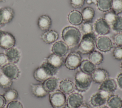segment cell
Here are the masks:
<instances>
[{
  "label": "cell",
  "mask_w": 122,
  "mask_h": 108,
  "mask_svg": "<svg viewBox=\"0 0 122 108\" xmlns=\"http://www.w3.org/2000/svg\"><path fill=\"white\" fill-rule=\"evenodd\" d=\"M31 90L32 94L37 98H43L48 93L42 84H31Z\"/></svg>",
  "instance_id": "24"
},
{
  "label": "cell",
  "mask_w": 122,
  "mask_h": 108,
  "mask_svg": "<svg viewBox=\"0 0 122 108\" xmlns=\"http://www.w3.org/2000/svg\"><path fill=\"white\" fill-rule=\"evenodd\" d=\"M6 101L11 102L16 100L18 97V93L17 91L14 89H10L8 90L3 95Z\"/></svg>",
  "instance_id": "31"
},
{
  "label": "cell",
  "mask_w": 122,
  "mask_h": 108,
  "mask_svg": "<svg viewBox=\"0 0 122 108\" xmlns=\"http://www.w3.org/2000/svg\"><path fill=\"white\" fill-rule=\"evenodd\" d=\"M68 19L71 24L76 26L81 24L83 21L81 13L75 10H73L69 13Z\"/></svg>",
  "instance_id": "22"
},
{
  "label": "cell",
  "mask_w": 122,
  "mask_h": 108,
  "mask_svg": "<svg viewBox=\"0 0 122 108\" xmlns=\"http://www.w3.org/2000/svg\"><path fill=\"white\" fill-rule=\"evenodd\" d=\"M1 72L11 80L17 79L20 74V71L17 65L12 63H8L1 68Z\"/></svg>",
  "instance_id": "7"
},
{
  "label": "cell",
  "mask_w": 122,
  "mask_h": 108,
  "mask_svg": "<svg viewBox=\"0 0 122 108\" xmlns=\"http://www.w3.org/2000/svg\"></svg>",
  "instance_id": "50"
},
{
  "label": "cell",
  "mask_w": 122,
  "mask_h": 108,
  "mask_svg": "<svg viewBox=\"0 0 122 108\" xmlns=\"http://www.w3.org/2000/svg\"><path fill=\"white\" fill-rule=\"evenodd\" d=\"M5 1V0H0V2H4Z\"/></svg>",
  "instance_id": "48"
},
{
  "label": "cell",
  "mask_w": 122,
  "mask_h": 108,
  "mask_svg": "<svg viewBox=\"0 0 122 108\" xmlns=\"http://www.w3.org/2000/svg\"><path fill=\"white\" fill-rule=\"evenodd\" d=\"M15 43V38L11 33L2 30L0 36V47L7 50L14 47Z\"/></svg>",
  "instance_id": "6"
},
{
  "label": "cell",
  "mask_w": 122,
  "mask_h": 108,
  "mask_svg": "<svg viewBox=\"0 0 122 108\" xmlns=\"http://www.w3.org/2000/svg\"><path fill=\"white\" fill-rule=\"evenodd\" d=\"M45 61L58 69L62 66L64 63L63 57L59 56L53 53L48 56L46 58Z\"/></svg>",
  "instance_id": "23"
},
{
  "label": "cell",
  "mask_w": 122,
  "mask_h": 108,
  "mask_svg": "<svg viewBox=\"0 0 122 108\" xmlns=\"http://www.w3.org/2000/svg\"><path fill=\"white\" fill-rule=\"evenodd\" d=\"M111 9L117 15L122 12V0H112Z\"/></svg>",
  "instance_id": "32"
},
{
  "label": "cell",
  "mask_w": 122,
  "mask_h": 108,
  "mask_svg": "<svg viewBox=\"0 0 122 108\" xmlns=\"http://www.w3.org/2000/svg\"><path fill=\"white\" fill-rule=\"evenodd\" d=\"M42 84L44 89L48 93H50L57 89L59 84V80L53 76L44 81Z\"/></svg>",
  "instance_id": "19"
},
{
  "label": "cell",
  "mask_w": 122,
  "mask_h": 108,
  "mask_svg": "<svg viewBox=\"0 0 122 108\" xmlns=\"http://www.w3.org/2000/svg\"><path fill=\"white\" fill-rule=\"evenodd\" d=\"M85 0H70L71 6L75 9L81 8L84 4Z\"/></svg>",
  "instance_id": "37"
},
{
  "label": "cell",
  "mask_w": 122,
  "mask_h": 108,
  "mask_svg": "<svg viewBox=\"0 0 122 108\" xmlns=\"http://www.w3.org/2000/svg\"><path fill=\"white\" fill-rule=\"evenodd\" d=\"M95 36L93 33L84 34L78 47L79 53L85 54H89L94 51L95 45Z\"/></svg>",
  "instance_id": "3"
},
{
  "label": "cell",
  "mask_w": 122,
  "mask_h": 108,
  "mask_svg": "<svg viewBox=\"0 0 122 108\" xmlns=\"http://www.w3.org/2000/svg\"><path fill=\"white\" fill-rule=\"evenodd\" d=\"M1 32H2V30H0V34H1Z\"/></svg>",
  "instance_id": "49"
},
{
  "label": "cell",
  "mask_w": 122,
  "mask_h": 108,
  "mask_svg": "<svg viewBox=\"0 0 122 108\" xmlns=\"http://www.w3.org/2000/svg\"><path fill=\"white\" fill-rule=\"evenodd\" d=\"M62 38L69 48L77 45L81 39V33L76 27L68 26L64 27L61 33Z\"/></svg>",
  "instance_id": "1"
},
{
  "label": "cell",
  "mask_w": 122,
  "mask_h": 108,
  "mask_svg": "<svg viewBox=\"0 0 122 108\" xmlns=\"http://www.w3.org/2000/svg\"><path fill=\"white\" fill-rule=\"evenodd\" d=\"M7 108H23V106L20 102L14 100L10 102L7 106Z\"/></svg>",
  "instance_id": "39"
},
{
  "label": "cell",
  "mask_w": 122,
  "mask_h": 108,
  "mask_svg": "<svg viewBox=\"0 0 122 108\" xmlns=\"http://www.w3.org/2000/svg\"><path fill=\"white\" fill-rule=\"evenodd\" d=\"M113 41L117 46H122V33L116 34L114 36Z\"/></svg>",
  "instance_id": "38"
},
{
  "label": "cell",
  "mask_w": 122,
  "mask_h": 108,
  "mask_svg": "<svg viewBox=\"0 0 122 108\" xmlns=\"http://www.w3.org/2000/svg\"><path fill=\"white\" fill-rule=\"evenodd\" d=\"M112 27L114 31L119 33H122V17L117 16Z\"/></svg>",
  "instance_id": "34"
},
{
  "label": "cell",
  "mask_w": 122,
  "mask_h": 108,
  "mask_svg": "<svg viewBox=\"0 0 122 108\" xmlns=\"http://www.w3.org/2000/svg\"><path fill=\"white\" fill-rule=\"evenodd\" d=\"M79 67L81 71L90 75L96 69L95 65L88 60L82 61Z\"/></svg>",
  "instance_id": "25"
},
{
  "label": "cell",
  "mask_w": 122,
  "mask_h": 108,
  "mask_svg": "<svg viewBox=\"0 0 122 108\" xmlns=\"http://www.w3.org/2000/svg\"><path fill=\"white\" fill-rule=\"evenodd\" d=\"M121 70H122V62L121 64Z\"/></svg>",
  "instance_id": "47"
},
{
  "label": "cell",
  "mask_w": 122,
  "mask_h": 108,
  "mask_svg": "<svg viewBox=\"0 0 122 108\" xmlns=\"http://www.w3.org/2000/svg\"><path fill=\"white\" fill-rule=\"evenodd\" d=\"M94 28L96 32L101 35H105L110 32V26L104 18H100L96 20L94 25Z\"/></svg>",
  "instance_id": "14"
},
{
  "label": "cell",
  "mask_w": 122,
  "mask_h": 108,
  "mask_svg": "<svg viewBox=\"0 0 122 108\" xmlns=\"http://www.w3.org/2000/svg\"><path fill=\"white\" fill-rule=\"evenodd\" d=\"M69 50L68 45L63 41H60L55 42L52 45L51 51L56 55L60 56H65Z\"/></svg>",
  "instance_id": "16"
},
{
  "label": "cell",
  "mask_w": 122,
  "mask_h": 108,
  "mask_svg": "<svg viewBox=\"0 0 122 108\" xmlns=\"http://www.w3.org/2000/svg\"><path fill=\"white\" fill-rule=\"evenodd\" d=\"M103 56L102 54L98 51H93L89 55V60L94 64L99 65L103 61Z\"/></svg>",
  "instance_id": "27"
},
{
  "label": "cell",
  "mask_w": 122,
  "mask_h": 108,
  "mask_svg": "<svg viewBox=\"0 0 122 108\" xmlns=\"http://www.w3.org/2000/svg\"><path fill=\"white\" fill-rule=\"evenodd\" d=\"M110 108H122V99L118 95L112 94L107 100Z\"/></svg>",
  "instance_id": "26"
},
{
  "label": "cell",
  "mask_w": 122,
  "mask_h": 108,
  "mask_svg": "<svg viewBox=\"0 0 122 108\" xmlns=\"http://www.w3.org/2000/svg\"><path fill=\"white\" fill-rule=\"evenodd\" d=\"M78 108H91L88 104L87 103H82L79 107Z\"/></svg>",
  "instance_id": "43"
},
{
  "label": "cell",
  "mask_w": 122,
  "mask_h": 108,
  "mask_svg": "<svg viewBox=\"0 0 122 108\" xmlns=\"http://www.w3.org/2000/svg\"><path fill=\"white\" fill-rule=\"evenodd\" d=\"M83 102V96L79 93H71L66 99L67 108H78Z\"/></svg>",
  "instance_id": "11"
},
{
  "label": "cell",
  "mask_w": 122,
  "mask_h": 108,
  "mask_svg": "<svg viewBox=\"0 0 122 108\" xmlns=\"http://www.w3.org/2000/svg\"><path fill=\"white\" fill-rule=\"evenodd\" d=\"M86 3L88 4H91L92 3V2L91 0H86Z\"/></svg>",
  "instance_id": "45"
},
{
  "label": "cell",
  "mask_w": 122,
  "mask_h": 108,
  "mask_svg": "<svg viewBox=\"0 0 122 108\" xmlns=\"http://www.w3.org/2000/svg\"><path fill=\"white\" fill-rule=\"evenodd\" d=\"M117 81L119 87L122 89V73L118 74L117 78Z\"/></svg>",
  "instance_id": "42"
},
{
  "label": "cell",
  "mask_w": 122,
  "mask_h": 108,
  "mask_svg": "<svg viewBox=\"0 0 122 108\" xmlns=\"http://www.w3.org/2000/svg\"><path fill=\"white\" fill-rule=\"evenodd\" d=\"M92 81L90 74L81 71H78L76 73L74 77L75 88L79 92H85L90 87Z\"/></svg>",
  "instance_id": "2"
},
{
  "label": "cell",
  "mask_w": 122,
  "mask_h": 108,
  "mask_svg": "<svg viewBox=\"0 0 122 108\" xmlns=\"http://www.w3.org/2000/svg\"><path fill=\"white\" fill-rule=\"evenodd\" d=\"M81 13L83 20L85 22H91L95 15L94 10L90 7H87L84 8Z\"/></svg>",
  "instance_id": "28"
},
{
  "label": "cell",
  "mask_w": 122,
  "mask_h": 108,
  "mask_svg": "<svg viewBox=\"0 0 122 108\" xmlns=\"http://www.w3.org/2000/svg\"><path fill=\"white\" fill-rule=\"evenodd\" d=\"M52 24V21L51 18L47 15L41 16L37 21V25L39 28L42 31H46L49 30Z\"/></svg>",
  "instance_id": "20"
},
{
  "label": "cell",
  "mask_w": 122,
  "mask_h": 108,
  "mask_svg": "<svg viewBox=\"0 0 122 108\" xmlns=\"http://www.w3.org/2000/svg\"><path fill=\"white\" fill-rule=\"evenodd\" d=\"M15 16L14 10L9 7L0 8V26L10 23Z\"/></svg>",
  "instance_id": "8"
},
{
  "label": "cell",
  "mask_w": 122,
  "mask_h": 108,
  "mask_svg": "<svg viewBox=\"0 0 122 108\" xmlns=\"http://www.w3.org/2000/svg\"><path fill=\"white\" fill-rule=\"evenodd\" d=\"M112 0H97L98 9L102 12H108L111 9Z\"/></svg>",
  "instance_id": "29"
},
{
  "label": "cell",
  "mask_w": 122,
  "mask_h": 108,
  "mask_svg": "<svg viewBox=\"0 0 122 108\" xmlns=\"http://www.w3.org/2000/svg\"><path fill=\"white\" fill-rule=\"evenodd\" d=\"M9 63L8 58L4 53H0V67H2Z\"/></svg>",
  "instance_id": "40"
},
{
  "label": "cell",
  "mask_w": 122,
  "mask_h": 108,
  "mask_svg": "<svg viewBox=\"0 0 122 108\" xmlns=\"http://www.w3.org/2000/svg\"><path fill=\"white\" fill-rule=\"evenodd\" d=\"M117 16L112 11H109L104 14V19L110 26H112L115 21Z\"/></svg>",
  "instance_id": "33"
},
{
  "label": "cell",
  "mask_w": 122,
  "mask_h": 108,
  "mask_svg": "<svg viewBox=\"0 0 122 108\" xmlns=\"http://www.w3.org/2000/svg\"><path fill=\"white\" fill-rule=\"evenodd\" d=\"M33 76L36 80L41 82H43L47 79L53 77L50 72L42 65L34 71Z\"/></svg>",
  "instance_id": "13"
},
{
  "label": "cell",
  "mask_w": 122,
  "mask_h": 108,
  "mask_svg": "<svg viewBox=\"0 0 122 108\" xmlns=\"http://www.w3.org/2000/svg\"><path fill=\"white\" fill-rule=\"evenodd\" d=\"M113 56L117 60H122V46H117L114 49Z\"/></svg>",
  "instance_id": "36"
},
{
  "label": "cell",
  "mask_w": 122,
  "mask_h": 108,
  "mask_svg": "<svg viewBox=\"0 0 122 108\" xmlns=\"http://www.w3.org/2000/svg\"><path fill=\"white\" fill-rule=\"evenodd\" d=\"M59 37L57 32L55 30H48L45 31L41 35V38L44 42L48 44H51L55 42Z\"/></svg>",
  "instance_id": "21"
},
{
  "label": "cell",
  "mask_w": 122,
  "mask_h": 108,
  "mask_svg": "<svg viewBox=\"0 0 122 108\" xmlns=\"http://www.w3.org/2000/svg\"><path fill=\"white\" fill-rule=\"evenodd\" d=\"M81 57L77 52L70 53L64 61V65L69 70H74L78 68L81 62Z\"/></svg>",
  "instance_id": "5"
},
{
  "label": "cell",
  "mask_w": 122,
  "mask_h": 108,
  "mask_svg": "<svg viewBox=\"0 0 122 108\" xmlns=\"http://www.w3.org/2000/svg\"><path fill=\"white\" fill-rule=\"evenodd\" d=\"M12 80L0 72V87L3 89H9L12 84Z\"/></svg>",
  "instance_id": "30"
},
{
  "label": "cell",
  "mask_w": 122,
  "mask_h": 108,
  "mask_svg": "<svg viewBox=\"0 0 122 108\" xmlns=\"http://www.w3.org/2000/svg\"><path fill=\"white\" fill-rule=\"evenodd\" d=\"M5 54L10 63H18L20 58V54L19 50L14 47L8 49L5 51Z\"/></svg>",
  "instance_id": "18"
},
{
  "label": "cell",
  "mask_w": 122,
  "mask_h": 108,
  "mask_svg": "<svg viewBox=\"0 0 122 108\" xmlns=\"http://www.w3.org/2000/svg\"><path fill=\"white\" fill-rule=\"evenodd\" d=\"M49 100L53 108H65L66 107L65 95L60 90H56L50 92Z\"/></svg>",
  "instance_id": "4"
},
{
  "label": "cell",
  "mask_w": 122,
  "mask_h": 108,
  "mask_svg": "<svg viewBox=\"0 0 122 108\" xmlns=\"http://www.w3.org/2000/svg\"><path fill=\"white\" fill-rule=\"evenodd\" d=\"M95 45L99 50L103 52L110 51L113 47L112 40L106 36L98 37L95 40Z\"/></svg>",
  "instance_id": "9"
},
{
  "label": "cell",
  "mask_w": 122,
  "mask_h": 108,
  "mask_svg": "<svg viewBox=\"0 0 122 108\" xmlns=\"http://www.w3.org/2000/svg\"><path fill=\"white\" fill-rule=\"evenodd\" d=\"M60 90L64 94H69L74 90V84L69 79H62L59 84Z\"/></svg>",
  "instance_id": "17"
},
{
  "label": "cell",
  "mask_w": 122,
  "mask_h": 108,
  "mask_svg": "<svg viewBox=\"0 0 122 108\" xmlns=\"http://www.w3.org/2000/svg\"><path fill=\"white\" fill-rule=\"evenodd\" d=\"M92 81L97 83H102L109 78V72L102 68H96L91 74Z\"/></svg>",
  "instance_id": "15"
},
{
  "label": "cell",
  "mask_w": 122,
  "mask_h": 108,
  "mask_svg": "<svg viewBox=\"0 0 122 108\" xmlns=\"http://www.w3.org/2000/svg\"><path fill=\"white\" fill-rule=\"evenodd\" d=\"M6 100L3 95H0V108H3L6 105Z\"/></svg>",
  "instance_id": "41"
},
{
  "label": "cell",
  "mask_w": 122,
  "mask_h": 108,
  "mask_svg": "<svg viewBox=\"0 0 122 108\" xmlns=\"http://www.w3.org/2000/svg\"><path fill=\"white\" fill-rule=\"evenodd\" d=\"M110 96L107 94L98 91L93 94L90 99V103L94 107H100L103 105L106 102L108 98Z\"/></svg>",
  "instance_id": "12"
},
{
  "label": "cell",
  "mask_w": 122,
  "mask_h": 108,
  "mask_svg": "<svg viewBox=\"0 0 122 108\" xmlns=\"http://www.w3.org/2000/svg\"><path fill=\"white\" fill-rule=\"evenodd\" d=\"M117 85L115 81L113 79L108 78L101 83L99 91L103 92L110 96L117 90Z\"/></svg>",
  "instance_id": "10"
},
{
  "label": "cell",
  "mask_w": 122,
  "mask_h": 108,
  "mask_svg": "<svg viewBox=\"0 0 122 108\" xmlns=\"http://www.w3.org/2000/svg\"><path fill=\"white\" fill-rule=\"evenodd\" d=\"M82 32L84 34L93 33V26L90 22H84L82 23L81 27Z\"/></svg>",
  "instance_id": "35"
},
{
  "label": "cell",
  "mask_w": 122,
  "mask_h": 108,
  "mask_svg": "<svg viewBox=\"0 0 122 108\" xmlns=\"http://www.w3.org/2000/svg\"><path fill=\"white\" fill-rule=\"evenodd\" d=\"M92 0V3H93L94 4H96L97 0Z\"/></svg>",
  "instance_id": "46"
},
{
  "label": "cell",
  "mask_w": 122,
  "mask_h": 108,
  "mask_svg": "<svg viewBox=\"0 0 122 108\" xmlns=\"http://www.w3.org/2000/svg\"><path fill=\"white\" fill-rule=\"evenodd\" d=\"M97 108H109V107L106 106H100V107H98Z\"/></svg>",
  "instance_id": "44"
}]
</instances>
